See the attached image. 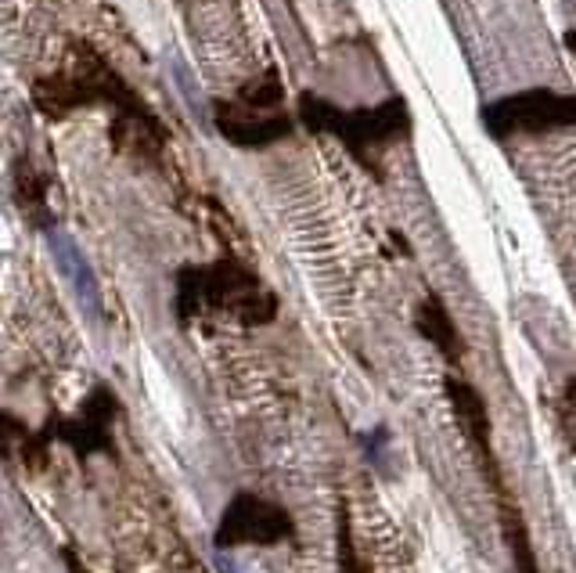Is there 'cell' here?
I'll list each match as a JSON object with an SVG mask.
<instances>
[{"mask_svg": "<svg viewBox=\"0 0 576 573\" xmlns=\"http://www.w3.org/2000/svg\"><path fill=\"white\" fill-rule=\"evenodd\" d=\"M15 181H19V202L25 210H36L44 221H51V216L44 213V181H36L33 170H30V162H19V170H15Z\"/></svg>", "mask_w": 576, "mask_h": 573, "instance_id": "cell-11", "label": "cell"}, {"mask_svg": "<svg viewBox=\"0 0 576 573\" xmlns=\"http://www.w3.org/2000/svg\"><path fill=\"white\" fill-rule=\"evenodd\" d=\"M238 102L259 108V113H264V108H278L285 102V87H281L278 73L267 70L264 76H256V79H249V84H242L238 87Z\"/></svg>", "mask_w": 576, "mask_h": 573, "instance_id": "cell-10", "label": "cell"}, {"mask_svg": "<svg viewBox=\"0 0 576 573\" xmlns=\"http://www.w3.org/2000/svg\"><path fill=\"white\" fill-rule=\"evenodd\" d=\"M444 390H447L450 407H455V415H458V426L465 429L469 444L476 447L479 466H483V476H487L490 487H493V498H498V505L501 501H512L509 487H504V480H501L498 455H493V444H490V415H487L483 393H479L476 386H469V382L458 379V375H447Z\"/></svg>", "mask_w": 576, "mask_h": 573, "instance_id": "cell-6", "label": "cell"}, {"mask_svg": "<svg viewBox=\"0 0 576 573\" xmlns=\"http://www.w3.org/2000/svg\"><path fill=\"white\" fill-rule=\"evenodd\" d=\"M47 245H51L54 264L62 270V278L73 285L79 307H84L90 318H102V285H98V275H94L84 250H79V242L68 235L65 227L54 224V227H47Z\"/></svg>", "mask_w": 576, "mask_h": 573, "instance_id": "cell-8", "label": "cell"}, {"mask_svg": "<svg viewBox=\"0 0 576 573\" xmlns=\"http://www.w3.org/2000/svg\"><path fill=\"white\" fill-rule=\"evenodd\" d=\"M253 113H259V108L245 102H216L213 123L216 130H221V138L238 148H267L292 134V119L285 113H270V116H253Z\"/></svg>", "mask_w": 576, "mask_h": 573, "instance_id": "cell-7", "label": "cell"}, {"mask_svg": "<svg viewBox=\"0 0 576 573\" xmlns=\"http://www.w3.org/2000/svg\"><path fill=\"white\" fill-rule=\"evenodd\" d=\"M296 538V520L285 505H274L267 498L253 495V490H238L235 498L224 505L221 523L213 530L216 549H242V544H259V549H274Z\"/></svg>", "mask_w": 576, "mask_h": 573, "instance_id": "cell-4", "label": "cell"}, {"mask_svg": "<svg viewBox=\"0 0 576 573\" xmlns=\"http://www.w3.org/2000/svg\"><path fill=\"white\" fill-rule=\"evenodd\" d=\"M173 79L177 84H181V91H184V98H188V108L191 113H195L199 119H202V91L195 87V79H191V73H188V65L184 62H173Z\"/></svg>", "mask_w": 576, "mask_h": 573, "instance_id": "cell-12", "label": "cell"}, {"mask_svg": "<svg viewBox=\"0 0 576 573\" xmlns=\"http://www.w3.org/2000/svg\"><path fill=\"white\" fill-rule=\"evenodd\" d=\"M122 415V404L116 397L113 386H94L84 404H79L76 418L65 415H51L44 433L51 441H62L65 447H73L76 458H90V455H113L116 458V441H113V422Z\"/></svg>", "mask_w": 576, "mask_h": 573, "instance_id": "cell-5", "label": "cell"}, {"mask_svg": "<svg viewBox=\"0 0 576 573\" xmlns=\"http://www.w3.org/2000/svg\"><path fill=\"white\" fill-rule=\"evenodd\" d=\"M415 329H418L422 339H429V343L440 350L450 364H458L465 358V339L458 332L455 318L447 314L440 296H425L422 299L418 310H415Z\"/></svg>", "mask_w": 576, "mask_h": 573, "instance_id": "cell-9", "label": "cell"}, {"mask_svg": "<svg viewBox=\"0 0 576 573\" xmlns=\"http://www.w3.org/2000/svg\"><path fill=\"white\" fill-rule=\"evenodd\" d=\"M259 289L253 267L238 261H216L205 267L177 270V318L188 325L199 310H231L238 314L242 299Z\"/></svg>", "mask_w": 576, "mask_h": 573, "instance_id": "cell-3", "label": "cell"}, {"mask_svg": "<svg viewBox=\"0 0 576 573\" xmlns=\"http://www.w3.org/2000/svg\"><path fill=\"white\" fill-rule=\"evenodd\" d=\"M299 123L310 134H332L335 141L364 167H372V148H382L396 138H407L410 130V113L404 98H390L375 108H353L342 113L339 105L324 102L321 94H303L299 98Z\"/></svg>", "mask_w": 576, "mask_h": 573, "instance_id": "cell-1", "label": "cell"}, {"mask_svg": "<svg viewBox=\"0 0 576 573\" xmlns=\"http://www.w3.org/2000/svg\"><path fill=\"white\" fill-rule=\"evenodd\" d=\"M483 127L493 141L515 138V134H547L576 127V94H558L552 87L504 94V98L483 108Z\"/></svg>", "mask_w": 576, "mask_h": 573, "instance_id": "cell-2", "label": "cell"}, {"mask_svg": "<svg viewBox=\"0 0 576 573\" xmlns=\"http://www.w3.org/2000/svg\"><path fill=\"white\" fill-rule=\"evenodd\" d=\"M562 44H566L569 51H576V30H569L566 36H562Z\"/></svg>", "mask_w": 576, "mask_h": 573, "instance_id": "cell-13", "label": "cell"}]
</instances>
